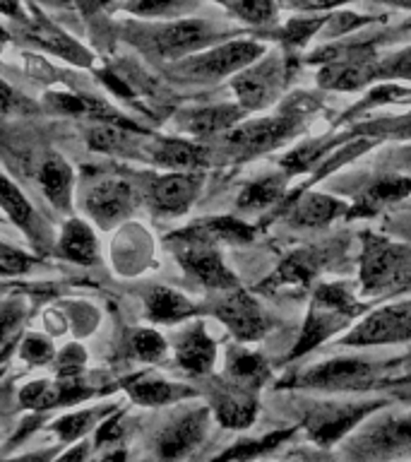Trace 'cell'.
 Instances as JSON below:
<instances>
[{
  "instance_id": "f35d334b",
  "label": "cell",
  "mask_w": 411,
  "mask_h": 462,
  "mask_svg": "<svg viewBox=\"0 0 411 462\" xmlns=\"http://www.w3.org/2000/svg\"><path fill=\"white\" fill-rule=\"evenodd\" d=\"M87 364V352L82 345H68L56 354L53 359V368H56L58 378H75L82 374V368Z\"/></svg>"
},
{
  "instance_id": "7c38bea8",
  "label": "cell",
  "mask_w": 411,
  "mask_h": 462,
  "mask_svg": "<svg viewBox=\"0 0 411 462\" xmlns=\"http://www.w3.org/2000/svg\"><path fill=\"white\" fill-rule=\"evenodd\" d=\"M209 429V410L197 407V410H186L159 431L157 436V457L164 462L183 460L195 448L200 446Z\"/></svg>"
},
{
  "instance_id": "8fae6325",
  "label": "cell",
  "mask_w": 411,
  "mask_h": 462,
  "mask_svg": "<svg viewBox=\"0 0 411 462\" xmlns=\"http://www.w3.org/2000/svg\"><path fill=\"white\" fill-rule=\"evenodd\" d=\"M288 68L284 65L279 56H269L265 63L255 65V68H245L233 78V89L238 94V101L245 111H255V108L269 106L281 87L287 82Z\"/></svg>"
},
{
  "instance_id": "836d02e7",
  "label": "cell",
  "mask_w": 411,
  "mask_h": 462,
  "mask_svg": "<svg viewBox=\"0 0 411 462\" xmlns=\"http://www.w3.org/2000/svg\"><path fill=\"white\" fill-rule=\"evenodd\" d=\"M315 274V255L294 253L291 258L281 263L279 273L274 274L277 284H306Z\"/></svg>"
},
{
  "instance_id": "b9f144b4",
  "label": "cell",
  "mask_w": 411,
  "mask_h": 462,
  "mask_svg": "<svg viewBox=\"0 0 411 462\" xmlns=\"http://www.w3.org/2000/svg\"><path fill=\"white\" fill-rule=\"evenodd\" d=\"M36 263H39V260H36L34 255H29V253L24 251H17L13 245H7L0 241V274H7V277H13V274H24L29 273Z\"/></svg>"
},
{
  "instance_id": "816d5d0a",
  "label": "cell",
  "mask_w": 411,
  "mask_h": 462,
  "mask_svg": "<svg viewBox=\"0 0 411 462\" xmlns=\"http://www.w3.org/2000/svg\"><path fill=\"white\" fill-rule=\"evenodd\" d=\"M409 212H411V209H409Z\"/></svg>"
},
{
  "instance_id": "9c48e42d",
  "label": "cell",
  "mask_w": 411,
  "mask_h": 462,
  "mask_svg": "<svg viewBox=\"0 0 411 462\" xmlns=\"http://www.w3.org/2000/svg\"><path fill=\"white\" fill-rule=\"evenodd\" d=\"M303 411V426L317 446H332L353 431L366 417L380 410L382 402H308Z\"/></svg>"
},
{
  "instance_id": "277c9868",
  "label": "cell",
  "mask_w": 411,
  "mask_h": 462,
  "mask_svg": "<svg viewBox=\"0 0 411 462\" xmlns=\"http://www.w3.org/2000/svg\"><path fill=\"white\" fill-rule=\"evenodd\" d=\"M359 313L361 303L353 299V294L344 284H323V287H317L308 320H306V328H303L298 345L291 352V359L303 356L313 346L323 345L324 339L334 335L337 330H342V325L349 323Z\"/></svg>"
},
{
  "instance_id": "ac0fdd59",
  "label": "cell",
  "mask_w": 411,
  "mask_h": 462,
  "mask_svg": "<svg viewBox=\"0 0 411 462\" xmlns=\"http://www.w3.org/2000/svg\"><path fill=\"white\" fill-rule=\"evenodd\" d=\"M96 390L82 385L75 378H58V381H34L20 390L22 407L29 410H50V407H65V404L82 402L92 397Z\"/></svg>"
},
{
  "instance_id": "9a60e30c",
  "label": "cell",
  "mask_w": 411,
  "mask_h": 462,
  "mask_svg": "<svg viewBox=\"0 0 411 462\" xmlns=\"http://www.w3.org/2000/svg\"><path fill=\"white\" fill-rule=\"evenodd\" d=\"M137 202L135 188L125 179H104L87 193L85 209L101 229L114 226L132 212Z\"/></svg>"
},
{
  "instance_id": "4316f807",
  "label": "cell",
  "mask_w": 411,
  "mask_h": 462,
  "mask_svg": "<svg viewBox=\"0 0 411 462\" xmlns=\"http://www.w3.org/2000/svg\"><path fill=\"white\" fill-rule=\"evenodd\" d=\"M346 209V205L337 198H330V195L323 193H308L296 200V205L291 208V224L296 226H324L327 222H332L334 217H339Z\"/></svg>"
},
{
  "instance_id": "f6af8a7d",
  "label": "cell",
  "mask_w": 411,
  "mask_h": 462,
  "mask_svg": "<svg viewBox=\"0 0 411 462\" xmlns=\"http://www.w3.org/2000/svg\"><path fill=\"white\" fill-rule=\"evenodd\" d=\"M115 0H75V5L85 14H99L104 7L114 5Z\"/></svg>"
},
{
  "instance_id": "2e32d148",
  "label": "cell",
  "mask_w": 411,
  "mask_h": 462,
  "mask_svg": "<svg viewBox=\"0 0 411 462\" xmlns=\"http://www.w3.org/2000/svg\"><path fill=\"white\" fill-rule=\"evenodd\" d=\"M200 171H173L157 176L150 186V205L164 215H186L200 195Z\"/></svg>"
},
{
  "instance_id": "83f0119b",
  "label": "cell",
  "mask_w": 411,
  "mask_h": 462,
  "mask_svg": "<svg viewBox=\"0 0 411 462\" xmlns=\"http://www.w3.org/2000/svg\"><path fill=\"white\" fill-rule=\"evenodd\" d=\"M200 7V0H121V10L135 20L164 22L190 17Z\"/></svg>"
},
{
  "instance_id": "4dcf8cb0",
  "label": "cell",
  "mask_w": 411,
  "mask_h": 462,
  "mask_svg": "<svg viewBox=\"0 0 411 462\" xmlns=\"http://www.w3.org/2000/svg\"><path fill=\"white\" fill-rule=\"evenodd\" d=\"M111 407L106 410H85V411H75V414H68V417L58 419L53 421V431L60 436V440L65 443H72V440L82 439L87 431H92L96 421L111 414Z\"/></svg>"
},
{
  "instance_id": "6da1fadb",
  "label": "cell",
  "mask_w": 411,
  "mask_h": 462,
  "mask_svg": "<svg viewBox=\"0 0 411 462\" xmlns=\"http://www.w3.org/2000/svg\"><path fill=\"white\" fill-rule=\"evenodd\" d=\"M224 29L209 20L180 17V20L144 22L125 20L121 24V39L151 60H183L215 46L222 39Z\"/></svg>"
},
{
  "instance_id": "f1b7e54d",
  "label": "cell",
  "mask_w": 411,
  "mask_h": 462,
  "mask_svg": "<svg viewBox=\"0 0 411 462\" xmlns=\"http://www.w3.org/2000/svg\"><path fill=\"white\" fill-rule=\"evenodd\" d=\"M411 193V176H380L361 193L359 212L361 215H373L380 208L395 205Z\"/></svg>"
},
{
  "instance_id": "484cf974",
  "label": "cell",
  "mask_w": 411,
  "mask_h": 462,
  "mask_svg": "<svg viewBox=\"0 0 411 462\" xmlns=\"http://www.w3.org/2000/svg\"><path fill=\"white\" fill-rule=\"evenodd\" d=\"M144 309L154 323H178L195 313L193 303L180 291L169 287H151L144 294Z\"/></svg>"
},
{
  "instance_id": "30bf717a",
  "label": "cell",
  "mask_w": 411,
  "mask_h": 462,
  "mask_svg": "<svg viewBox=\"0 0 411 462\" xmlns=\"http://www.w3.org/2000/svg\"><path fill=\"white\" fill-rule=\"evenodd\" d=\"M411 339V301L389 303L363 318L344 337V345L378 346L399 345Z\"/></svg>"
},
{
  "instance_id": "ba28073f",
  "label": "cell",
  "mask_w": 411,
  "mask_h": 462,
  "mask_svg": "<svg viewBox=\"0 0 411 462\" xmlns=\"http://www.w3.org/2000/svg\"><path fill=\"white\" fill-rule=\"evenodd\" d=\"M301 128V114L298 111H287L272 118H260V121L243 123L226 130L222 137V147L236 157H255L262 152H269L287 143L288 137L296 135Z\"/></svg>"
},
{
  "instance_id": "ee69618b",
  "label": "cell",
  "mask_w": 411,
  "mask_h": 462,
  "mask_svg": "<svg viewBox=\"0 0 411 462\" xmlns=\"http://www.w3.org/2000/svg\"><path fill=\"white\" fill-rule=\"evenodd\" d=\"M89 450H92V443H79V446L65 450V453L60 455V457H56L53 462H87Z\"/></svg>"
},
{
  "instance_id": "ab89813d",
  "label": "cell",
  "mask_w": 411,
  "mask_h": 462,
  "mask_svg": "<svg viewBox=\"0 0 411 462\" xmlns=\"http://www.w3.org/2000/svg\"><path fill=\"white\" fill-rule=\"evenodd\" d=\"M324 22H327L324 17H320V20H291L279 32L281 42L287 43L288 49H301L303 43H308V39L315 34L317 29L324 27Z\"/></svg>"
},
{
  "instance_id": "5b68a950",
  "label": "cell",
  "mask_w": 411,
  "mask_h": 462,
  "mask_svg": "<svg viewBox=\"0 0 411 462\" xmlns=\"http://www.w3.org/2000/svg\"><path fill=\"white\" fill-rule=\"evenodd\" d=\"M361 284L366 291H402L411 287V248L366 234L361 253Z\"/></svg>"
},
{
  "instance_id": "3957f363",
  "label": "cell",
  "mask_w": 411,
  "mask_h": 462,
  "mask_svg": "<svg viewBox=\"0 0 411 462\" xmlns=\"http://www.w3.org/2000/svg\"><path fill=\"white\" fill-rule=\"evenodd\" d=\"M262 53V43L260 42H245V39H233V42L216 43L209 49L193 53V56L176 60L169 68L171 75L187 82H215V79L229 78L245 70L248 65L258 60Z\"/></svg>"
},
{
  "instance_id": "f907efd6",
  "label": "cell",
  "mask_w": 411,
  "mask_h": 462,
  "mask_svg": "<svg viewBox=\"0 0 411 462\" xmlns=\"http://www.w3.org/2000/svg\"><path fill=\"white\" fill-rule=\"evenodd\" d=\"M34 457H20V460H0V462H32Z\"/></svg>"
},
{
  "instance_id": "e575fe53",
  "label": "cell",
  "mask_w": 411,
  "mask_h": 462,
  "mask_svg": "<svg viewBox=\"0 0 411 462\" xmlns=\"http://www.w3.org/2000/svg\"><path fill=\"white\" fill-rule=\"evenodd\" d=\"M229 13L238 20L251 22V24H258V27H267L277 17V5H274V0H236L229 7Z\"/></svg>"
},
{
  "instance_id": "60d3db41",
  "label": "cell",
  "mask_w": 411,
  "mask_h": 462,
  "mask_svg": "<svg viewBox=\"0 0 411 462\" xmlns=\"http://www.w3.org/2000/svg\"><path fill=\"white\" fill-rule=\"evenodd\" d=\"M22 323H24V309H20L17 303L0 306V354L13 345Z\"/></svg>"
},
{
  "instance_id": "4fadbf2b",
  "label": "cell",
  "mask_w": 411,
  "mask_h": 462,
  "mask_svg": "<svg viewBox=\"0 0 411 462\" xmlns=\"http://www.w3.org/2000/svg\"><path fill=\"white\" fill-rule=\"evenodd\" d=\"M215 316L236 335L241 342H255L265 335L267 316L245 289L233 287L219 291V301L215 303Z\"/></svg>"
},
{
  "instance_id": "8d00e7d4",
  "label": "cell",
  "mask_w": 411,
  "mask_h": 462,
  "mask_svg": "<svg viewBox=\"0 0 411 462\" xmlns=\"http://www.w3.org/2000/svg\"><path fill=\"white\" fill-rule=\"evenodd\" d=\"M34 101L27 99L22 92H17L13 85H7L5 79H0V118H7V116H27L34 114Z\"/></svg>"
},
{
  "instance_id": "5bb4252c",
  "label": "cell",
  "mask_w": 411,
  "mask_h": 462,
  "mask_svg": "<svg viewBox=\"0 0 411 462\" xmlns=\"http://www.w3.org/2000/svg\"><path fill=\"white\" fill-rule=\"evenodd\" d=\"M20 27V34L32 43H39L41 49H46L49 53H56L58 58H65L70 63H78L82 68H89L94 60V56L82 46L79 42H75L70 34H65L63 29L53 24L49 17H43L36 5H29V17L27 20L17 22Z\"/></svg>"
},
{
  "instance_id": "d4e9b609",
  "label": "cell",
  "mask_w": 411,
  "mask_h": 462,
  "mask_svg": "<svg viewBox=\"0 0 411 462\" xmlns=\"http://www.w3.org/2000/svg\"><path fill=\"white\" fill-rule=\"evenodd\" d=\"M245 114L243 106H231V104H219V106H202L193 108L183 116L180 128L197 137H212L224 135L226 130H231L241 121V116Z\"/></svg>"
},
{
  "instance_id": "681fc988",
  "label": "cell",
  "mask_w": 411,
  "mask_h": 462,
  "mask_svg": "<svg viewBox=\"0 0 411 462\" xmlns=\"http://www.w3.org/2000/svg\"><path fill=\"white\" fill-rule=\"evenodd\" d=\"M382 3H392V5L399 7H411V0H382Z\"/></svg>"
},
{
  "instance_id": "d6986e66",
  "label": "cell",
  "mask_w": 411,
  "mask_h": 462,
  "mask_svg": "<svg viewBox=\"0 0 411 462\" xmlns=\"http://www.w3.org/2000/svg\"><path fill=\"white\" fill-rule=\"evenodd\" d=\"M176 361L183 371L193 375H207L216 361V345L205 325L195 323L176 339Z\"/></svg>"
},
{
  "instance_id": "1f68e13d",
  "label": "cell",
  "mask_w": 411,
  "mask_h": 462,
  "mask_svg": "<svg viewBox=\"0 0 411 462\" xmlns=\"http://www.w3.org/2000/svg\"><path fill=\"white\" fill-rule=\"evenodd\" d=\"M281 193H284V179H279V176H265V179L255 180V183L245 188L241 198H238V208L262 209L279 200Z\"/></svg>"
},
{
  "instance_id": "8992f818",
  "label": "cell",
  "mask_w": 411,
  "mask_h": 462,
  "mask_svg": "<svg viewBox=\"0 0 411 462\" xmlns=\"http://www.w3.org/2000/svg\"><path fill=\"white\" fill-rule=\"evenodd\" d=\"M382 381V368L363 359H334L306 368L291 378V388L320 393H363Z\"/></svg>"
},
{
  "instance_id": "d6a6232c",
  "label": "cell",
  "mask_w": 411,
  "mask_h": 462,
  "mask_svg": "<svg viewBox=\"0 0 411 462\" xmlns=\"http://www.w3.org/2000/svg\"><path fill=\"white\" fill-rule=\"evenodd\" d=\"M166 339L159 335L157 330H151V328H142V330L132 332V337H130L128 352L132 359L144 361V364H157L166 356Z\"/></svg>"
},
{
  "instance_id": "cb8c5ba5",
  "label": "cell",
  "mask_w": 411,
  "mask_h": 462,
  "mask_svg": "<svg viewBox=\"0 0 411 462\" xmlns=\"http://www.w3.org/2000/svg\"><path fill=\"white\" fill-rule=\"evenodd\" d=\"M39 188L46 195V200L60 212H70L72 209V183H75V173L70 164L65 162L60 154H50L39 166Z\"/></svg>"
},
{
  "instance_id": "c3c4849f",
  "label": "cell",
  "mask_w": 411,
  "mask_h": 462,
  "mask_svg": "<svg viewBox=\"0 0 411 462\" xmlns=\"http://www.w3.org/2000/svg\"><path fill=\"white\" fill-rule=\"evenodd\" d=\"M397 162H399V166H402V169H406V171H411V150L402 152V157L397 159Z\"/></svg>"
},
{
  "instance_id": "44dd1931",
  "label": "cell",
  "mask_w": 411,
  "mask_h": 462,
  "mask_svg": "<svg viewBox=\"0 0 411 462\" xmlns=\"http://www.w3.org/2000/svg\"><path fill=\"white\" fill-rule=\"evenodd\" d=\"M123 388L128 390L132 402L142 404V407H159V404H171L186 397H193L195 390L186 385H176L154 374H135L123 381Z\"/></svg>"
},
{
  "instance_id": "7402d4cb",
  "label": "cell",
  "mask_w": 411,
  "mask_h": 462,
  "mask_svg": "<svg viewBox=\"0 0 411 462\" xmlns=\"http://www.w3.org/2000/svg\"><path fill=\"white\" fill-rule=\"evenodd\" d=\"M53 251H56L58 258L68 260V263L94 265L99 260V241H96V234L89 224L72 217L65 222Z\"/></svg>"
},
{
  "instance_id": "ffe728a7",
  "label": "cell",
  "mask_w": 411,
  "mask_h": 462,
  "mask_svg": "<svg viewBox=\"0 0 411 462\" xmlns=\"http://www.w3.org/2000/svg\"><path fill=\"white\" fill-rule=\"evenodd\" d=\"M0 209L5 212V217L14 226H20L32 238V244L41 248L43 241H46V231L36 217L34 205L27 200V195L22 193L17 183L7 179L3 171H0Z\"/></svg>"
},
{
  "instance_id": "bcb514c9",
  "label": "cell",
  "mask_w": 411,
  "mask_h": 462,
  "mask_svg": "<svg viewBox=\"0 0 411 462\" xmlns=\"http://www.w3.org/2000/svg\"><path fill=\"white\" fill-rule=\"evenodd\" d=\"M99 462H130V460L125 450H114V453H108L106 457H101Z\"/></svg>"
},
{
  "instance_id": "7bdbcfd3",
  "label": "cell",
  "mask_w": 411,
  "mask_h": 462,
  "mask_svg": "<svg viewBox=\"0 0 411 462\" xmlns=\"http://www.w3.org/2000/svg\"><path fill=\"white\" fill-rule=\"evenodd\" d=\"M0 14L13 22H22L29 17V7H24V0H0Z\"/></svg>"
},
{
  "instance_id": "e0dca14e",
  "label": "cell",
  "mask_w": 411,
  "mask_h": 462,
  "mask_svg": "<svg viewBox=\"0 0 411 462\" xmlns=\"http://www.w3.org/2000/svg\"><path fill=\"white\" fill-rule=\"evenodd\" d=\"M209 404L219 424L226 429H248L258 417V397L255 390H248L236 383H216Z\"/></svg>"
},
{
  "instance_id": "f546056e",
  "label": "cell",
  "mask_w": 411,
  "mask_h": 462,
  "mask_svg": "<svg viewBox=\"0 0 411 462\" xmlns=\"http://www.w3.org/2000/svg\"><path fill=\"white\" fill-rule=\"evenodd\" d=\"M226 366H229L231 383L243 385L248 390H260V385L269 378V366L265 364V359L260 354L241 349V346L231 349Z\"/></svg>"
},
{
  "instance_id": "52a82bcc",
  "label": "cell",
  "mask_w": 411,
  "mask_h": 462,
  "mask_svg": "<svg viewBox=\"0 0 411 462\" xmlns=\"http://www.w3.org/2000/svg\"><path fill=\"white\" fill-rule=\"evenodd\" d=\"M169 244H173V248H176V258H178L180 267L187 273V277H193L205 289L226 291V289L238 287V280L229 267L224 265L222 255H219L212 241L193 236V234H187L183 229L169 236Z\"/></svg>"
},
{
  "instance_id": "74e56055",
  "label": "cell",
  "mask_w": 411,
  "mask_h": 462,
  "mask_svg": "<svg viewBox=\"0 0 411 462\" xmlns=\"http://www.w3.org/2000/svg\"><path fill=\"white\" fill-rule=\"evenodd\" d=\"M375 78L382 79H411V46L395 56L380 58L375 63Z\"/></svg>"
},
{
  "instance_id": "7a4b0ae2",
  "label": "cell",
  "mask_w": 411,
  "mask_h": 462,
  "mask_svg": "<svg viewBox=\"0 0 411 462\" xmlns=\"http://www.w3.org/2000/svg\"><path fill=\"white\" fill-rule=\"evenodd\" d=\"M344 455L352 462H404L411 457V411L378 414L349 436Z\"/></svg>"
},
{
  "instance_id": "d590c367",
  "label": "cell",
  "mask_w": 411,
  "mask_h": 462,
  "mask_svg": "<svg viewBox=\"0 0 411 462\" xmlns=\"http://www.w3.org/2000/svg\"><path fill=\"white\" fill-rule=\"evenodd\" d=\"M22 361H27L32 366H43V364H53L56 359V349L50 345L49 337L43 335H27L20 345Z\"/></svg>"
},
{
  "instance_id": "7dc6e473",
  "label": "cell",
  "mask_w": 411,
  "mask_h": 462,
  "mask_svg": "<svg viewBox=\"0 0 411 462\" xmlns=\"http://www.w3.org/2000/svg\"><path fill=\"white\" fill-rule=\"evenodd\" d=\"M397 366H402L404 368V378H409V381H411V352L406 354V356H404V359L399 361Z\"/></svg>"
},
{
  "instance_id": "603a6c76",
  "label": "cell",
  "mask_w": 411,
  "mask_h": 462,
  "mask_svg": "<svg viewBox=\"0 0 411 462\" xmlns=\"http://www.w3.org/2000/svg\"><path fill=\"white\" fill-rule=\"evenodd\" d=\"M151 162H157L171 171H200V166L207 164V150L200 144L176 140V137H159L150 144Z\"/></svg>"
}]
</instances>
